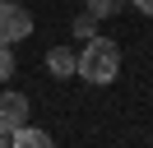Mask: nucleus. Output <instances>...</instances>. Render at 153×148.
Returning <instances> with one entry per match:
<instances>
[{"label": "nucleus", "mask_w": 153, "mask_h": 148, "mask_svg": "<svg viewBox=\"0 0 153 148\" xmlns=\"http://www.w3.org/2000/svg\"><path fill=\"white\" fill-rule=\"evenodd\" d=\"M121 74V46L111 37H88V46L79 51V79L88 83H111Z\"/></svg>", "instance_id": "f257e3e1"}, {"label": "nucleus", "mask_w": 153, "mask_h": 148, "mask_svg": "<svg viewBox=\"0 0 153 148\" xmlns=\"http://www.w3.org/2000/svg\"><path fill=\"white\" fill-rule=\"evenodd\" d=\"M10 144H14V148H56V139H51L47 130H33V125H19V130L10 134Z\"/></svg>", "instance_id": "39448f33"}, {"label": "nucleus", "mask_w": 153, "mask_h": 148, "mask_svg": "<svg viewBox=\"0 0 153 148\" xmlns=\"http://www.w3.org/2000/svg\"><path fill=\"white\" fill-rule=\"evenodd\" d=\"M19 125H28V97L5 88L0 92V134H14Z\"/></svg>", "instance_id": "7ed1b4c3"}, {"label": "nucleus", "mask_w": 153, "mask_h": 148, "mask_svg": "<svg viewBox=\"0 0 153 148\" xmlns=\"http://www.w3.org/2000/svg\"><path fill=\"white\" fill-rule=\"evenodd\" d=\"M0 148H14V144H10V134H0Z\"/></svg>", "instance_id": "9d476101"}, {"label": "nucleus", "mask_w": 153, "mask_h": 148, "mask_svg": "<svg viewBox=\"0 0 153 148\" xmlns=\"http://www.w3.org/2000/svg\"><path fill=\"white\" fill-rule=\"evenodd\" d=\"M28 33H33V14L19 5V0H0V42L14 46V42H23Z\"/></svg>", "instance_id": "f03ea898"}, {"label": "nucleus", "mask_w": 153, "mask_h": 148, "mask_svg": "<svg viewBox=\"0 0 153 148\" xmlns=\"http://www.w3.org/2000/svg\"><path fill=\"white\" fill-rule=\"evenodd\" d=\"M84 5H88V14H93V18H111V14H121L130 0H84Z\"/></svg>", "instance_id": "423d86ee"}, {"label": "nucleus", "mask_w": 153, "mask_h": 148, "mask_svg": "<svg viewBox=\"0 0 153 148\" xmlns=\"http://www.w3.org/2000/svg\"><path fill=\"white\" fill-rule=\"evenodd\" d=\"M93 28H97V18H93V14H88V9H84V14L74 18V37H84V42H88V37H97Z\"/></svg>", "instance_id": "0eeeda50"}, {"label": "nucleus", "mask_w": 153, "mask_h": 148, "mask_svg": "<svg viewBox=\"0 0 153 148\" xmlns=\"http://www.w3.org/2000/svg\"><path fill=\"white\" fill-rule=\"evenodd\" d=\"M130 5L139 9V14H149V18H153V0H130Z\"/></svg>", "instance_id": "1a4fd4ad"}, {"label": "nucleus", "mask_w": 153, "mask_h": 148, "mask_svg": "<svg viewBox=\"0 0 153 148\" xmlns=\"http://www.w3.org/2000/svg\"><path fill=\"white\" fill-rule=\"evenodd\" d=\"M47 70H51V79H74L79 74V56L70 46H51L47 51Z\"/></svg>", "instance_id": "20e7f679"}, {"label": "nucleus", "mask_w": 153, "mask_h": 148, "mask_svg": "<svg viewBox=\"0 0 153 148\" xmlns=\"http://www.w3.org/2000/svg\"><path fill=\"white\" fill-rule=\"evenodd\" d=\"M10 74H14V51L0 42V79H10Z\"/></svg>", "instance_id": "6e6552de"}]
</instances>
